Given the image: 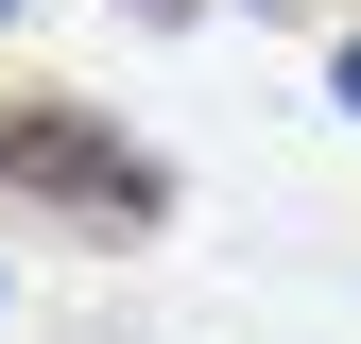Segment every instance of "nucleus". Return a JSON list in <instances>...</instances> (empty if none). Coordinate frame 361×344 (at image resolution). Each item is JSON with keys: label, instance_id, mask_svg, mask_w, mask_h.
<instances>
[{"label": "nucleus", "instance_id": "nucleus-4", "mask_svg": "<svg viewBox=\"0 0 361 344\" xmlns=\"http://www.w3.org/2000/svg\"><path fill=\"white\" fill-rule=\"evenodd\" d=\"M0 18H18V0H0Z\"/></svg>", "mask_w": 361, "mask_h": 344}, {"label": "nucleus", "instance_id": "nucleus-3", "mask_svg": "<svg viewBox=\"0 0 361 344\" xmlns=\"http://www.w3.org/2000/svg\"><path fill=\"white\" fill-rule=\"evenodd\" d=\"M138 18H190V0H138Z\"/></svg>", "mask_w": 361, "mask_h": 344}, {"label": "nucleus", "instance_id": "nucleus-2", "mask_svg": "<svg viewBox=\"0 0 361 344\" xmlns=\"http://www.w3.org/2000/svg\"><path fill=\"white\" fill-rule=\"evenodd\" d=\"M327 104H344V121H361V35H344V52H327Z\"/></svg>", "mask_w": 361, "mask_h": 344}, {"label": "nucleus", "instance_id": "nucleus-1", "mask_svg": "<svg viewBox=\"0 0 361 344\" xmlns=\"http://www.w3.org/2000/svg\"><path fill=\"white\" fill-rule=\"evenodd\" d=\"M0 190L18 207H52V224H86V241H121V224H155L172 207V172L121 138V121H86V104H0Z\"/></svg>", "mask_w": 361, "mask_h": 344}]
</instances>
